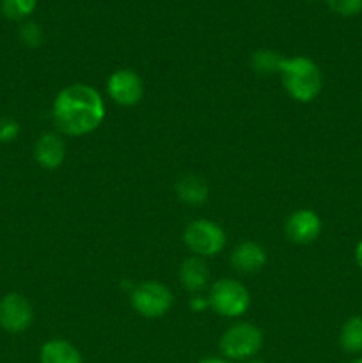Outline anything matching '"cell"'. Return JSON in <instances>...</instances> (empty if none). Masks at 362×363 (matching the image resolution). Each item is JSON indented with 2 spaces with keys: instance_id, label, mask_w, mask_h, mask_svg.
<instances>
[{
  "instance_id": "obj_12",
  "label": "cell",
  "mask_w": 362,
  "mask_h": 363,
  "mask_svg": "<svg viewBox=\"0 0 362 363\" xmlns=\"http://www.w3.org/2000/svg\"><path fill=\"white\" fill-rule=\"evenodd\" d=\"M176 194L185 204L201 206L208 201L209 188L202 177L195 176V174H187L176 183Z\"/></svg>"
},
{
  "instance_id": "obj_16",
  "label": "cell",
  "mask_w": 362,
  "mask_h": 363,
  "mask_svg": "<svg viewBox=\"0 0 362 363\" xmlns=\"http://www.w3.org/2000/svg\"><path fill=\"white\" fill-rule=\"evenodd\" d=\"M2 4V13L9 20H23L34 13L38 0H0Z\"/></svg>"
},
{
  "instance_id": "obj_19",
  "label": "cell",
  "mask_w": 362,
  "mask_h": 363,
  "mask_svg": "<svg viewBox=\"0 0 362 363\" xmlns=\"http://www.w3.org/2000/svg\"><path fill=\"white\" fill-rule=\"evenodd\" d=\"M20 39L23 45L31 46V48H35V46L41 45L43 41L41 28H39L35 23H25L23 27L20 28Z\"/></svg>"
},
{
  "instance_id": "obj_6",
  "label": "cell",
  "mask_w": 362,
  "mask_h": 363,
  "mask_svg": "<svg viewBox=\"0 0 362 363\" xmlns=\"http://www.w3.org/2000/svg\"><path fill=\"white\" fill-rule=\"evenodd\" d=\"M131 305L144 318H162L172 307V293L163 284L146 280L131 289Z\"/></svg>"
},
{
  "instance_id": "obj_21",
  "label": "cell",
  "mask_w": 362,
  "mask_h": 363,
  "mask_svg": "<svg viewBox=\"0 0 362 363\" xmlns=\"http://www.w3.org/2000/svg\"><path fill=\"white\" fill-rule=\"evenodd\" d=\"M190 307L194 308V311H197V312H202V311H206V307H209V301H208V298L195 296L194 300L190 301Z\"/></svg>"
},
{
  "instance_id": "obj_8",
  "label": "cell",
  "mask_w": 362,
  "mask_h": 363,
  "mask_svg": "<svg viewBox=\"0 0 362 363\" xmlns=\"http://www.w3.org/2000/svg\"><path fill=\"white\" fill-rule=\"evenodd\" d=\"M32 307L27 298L9 293L0 300V326L9 333H21L31 326Z\"/></svg>"
},
{
  "instance_id": "obj_13",
  "label": "cell",
  "mask_w": 362,
  "mask_h": 363,
  "mask_svg": "<svg viewBox=\"0 0 362 363\" xmlns=\"http://www.w3.org/2000/svg\"><path fill=\"white\" fill-rule=\"evenodd\" d=\"M41 363H84L82 354L71 342L62 339L48 340L39 353Z\"/></svg>"
},
{
  "instance_id": "obj_24",
  "label": "cell",
  "mask_w": 362,
  "mask_h": 363,
  "mask_svg": "<svg viewBox=\"0 0 362 363\" xmlns=\"http://www.w3.org/2000/svg\"><path fill=\"white\" fill-rule=\"evenodd\" d=\"M350 363H362V357L361 358H355V360L350 362Z\"/></svg>"
},
{
  "instance_id": "obj_20",
  "label": "cell",
  "mask_w": 362,
  "mask_h": 363,
  "mask_svg": "<svg viewBox=\"0 0 362 363\" xmlns=\"http://www.w3.org/2000/svg\"><path fill=\"white\" fill-rule=\"evenodd\" d=\"M20 133V124L14 119H0V142H13Z\"/></svg>"
},
{
  "instance_id": "obj_26",
  "label": "cell",
  "mask_w": 362,
  "mask_h": 363,
  "mask_svg": "<svg viewBox=\"0 0 362 363\" xmlns=\"http://www.w3.org/2000/svg\"><path fill=\"white\" fill-rule=\"evenodd\" d=\"M361 98H362V94H361Z\"/></svg>"
},
{
  "instance_id": "obj_9",
  "label": "cell",
  "mask_w": 362,
  "mask_h": 363,
  "mask_svg": "<svg viewBox=\"0 0 362 363\" xmlns=\"http://www.w3.org/2000/svg\"><path fill=\"white\" fill-rule=\"evenodd\" d=\"M286 236L297 245H309L316 241L322 234V218L311 209H298L287 218Z\"/></svg>"
},
{
  "instance_id": "obj_1",
  "label": "cell",
  "mask_w": 362,
  "mask_h": 363,
  "mask_svg": "<svg viewBox=\"0 0 362 363\" xmlns=\"http://www.w3.org/2000/svg\"><path fill=\"white\" fill-rule=\"evenodd\" d=\"M53 123L67 137H84L98 130L105 119V103L94 87L71 84L57 94L52 108Z\"/></svg>"
},
{
  "instance_id": "obj_11",
  "label": "cell",
  "mask_w": 362,
  "mask_h": 363,
  "mask_svg": "<svg viewBox=\"0 0 362 363\" xmlns=\"http://www.w3.org/2000/svg\"><path fill=\"white\" fill-rule=\"evenodd\" d=\"M268 261L265 248L254 241H245L238 245L231 254V264L236 272L241 273H258Z\"/></svg>"
},
{
  "instance_id": "obj_23",
  "label": "cell",
  "mask_w": 362,
  "mask_h": 363,
  "mask_svg": "<svg viewBox=\"0 0 362 363\" xmlns=\"http://www.w3.org/2000/svg\"><path fill=\"white\" fill-rule=\"evenodd\" d=\"M197 363H229V362L224 360V358H204V360H201Z\"/></svg>"
},
{
  "instance_id": "obj_10",
  "label": "cell",
  "mask_w": 362,
  "mask_h": 363,
  "mask_svg": "<svg viewBox=\"0 0 362 363\" xmlns=\"http://www.w3.org/2000/svg\"><path fill=\"white\" fill-rule=\"evenodd\" d=\"M34 158L43 169H59L66 158V144L55 133H43L34 145Z\"/></svg>"
},
{
  "instance_id": "obj_2",
  "label": "cell",
  "mask_w": 362,
  "mask_h": 363,
  "mask_svg": "<svg viewBox=\"0 0 362 363\" xmlns=\"http://www.w3.org/2000/svg\"><path fill=\"white\" fill-rule=\"evenodd\" d=\"M277 73L283 78L287 94L298 103H311L323 89L322 69L309 57H283Z\"/></svg>"
},
{
  "instance_id": "obj_3",
  "label": "cell",
  "mask_w": 362,
  "mask_h": 363,
  "mask_svg": "<svg viewBox=\"0 0 362 363\" xmlns=\"http://www.w3.org/2000/svg\"><path fill=\"white\" fill-rule=\"evenodd\" d=\"M209 307L222 318H240L251 308V293L234 279L219 280L209 291Z\"/></svg>"
},
{
  "instance_id": "obj_7",
  "label": "cell",
  "mask_w": 362,
  "mask_h": 363,
  "mask_svg": "<svg viewBox=\"0 0 362 363\" xmlns=\"http://www.w3.org/2000/svg\"><path fill=\"white\" fill-rule=\"evenodd\" d=\"M106 91L117 105L133 106L144 96V82L133 69H117L110 74Z\"/></svg>"
},
{
  "instance_id": "obj_15",
  "label": "cell",
  "mask_w": 362,
  "mask_h": 363,
  "mask_svg": "<svg viewBox=\"0 0 362 363\" xmlns=\"http://www.w3.org/2000/svg\"><path fill=\"white\" fill-rule=\"evenodd\" d=\"M339 344L346 353H362V315H353L343 323L339 332Z\"/></svg>"
},
{
  "instance_id": "obj_17",
  "label": "cell",
  "mask_w": 362,
  "mask_h": 363,
  "mask_svg": "<svg viewBox=\"0 0 362 363\" xmlns=\"http://www.w3.org/2000/svg\"><path fill=\"white\" fill-rule=\"evenodd\" d=\"M283 57L275 52H270V50H261V52H256L252 55V66L258 73H277L279 69V64Z\"/></svg>"
},
{
  "instance_id": "obj_4",
  "label": "cell",
  "mask_w": 362,
  "mask_h": 363,
  "mask_svg": "<svg viewBox=\"0 0 362 363\" xmlns=\"http://www.w3.org/2000/svg\"><path fill=\"white\" fill-rule=\"evenodd\" d=\"M183 241L197 257H215L226 247V233L212 220H194L183 233Z\"/></svg>"
},
{
  "instance_id": "obj_22",
  "label": "cell",
  "mask_w": 362,
  "mask_h": 363,
  "mask_svg": "<svg viewBox=\"0 0 362 363\" xmlns=\"http://www.w3.org/2000/svg\"><path fill=\"white\" fill-rule=\"evenodd\" d=\"M355 262H357V266L362 272V240L358 241V245L355 247Z\"/></svg>"
},
{
  "instance_id": "obj_5",
  "label": "cell",
  "mask_w": 362,
  "mask_h": 363,
  "mask_svg": "<svg viewBox=\"0 0 362 363\" xmlns=\"http://www.w3.org/2000/svg\"><path fill=\"white\" fill-rule=\"evenodd\" d=\"M263 344L261 330L251 323H238L229 326L220 337V351L229 360H247L252 358Z\"/></svg>"
},
{
  "instance_id": "obj_25",
  "label": "cell",
  "mask_w": 362,
  "mask_h": 363,
  "mask_svg": "<svg viewBox=\"0 0 362 363\" xmlns=\"http://www.w3.org/2000/svg\"><path fill=\"white\" fill-rule=\"evenodd\" d=\"M251 363H261V362H251Z\"/></svg>"
},
{
  "instance_id": "obj_18",
  "label": "cell",
  "mask_w": 362,
  "mask_h": 363,
  "mask_svg": "<svg viewBox=\"0 0 362 363\" xmlns=\"http://www.w3.org/2000/svg\"><path fill=\"white\" fill-rule=\"evenodd\" d=\"M327 6L341 16H357L362 13V0H325Z\"/></svg>"
},
{
  "instance_id": "obj_14",
  "label": "cell",
  "mask_w": 362,
  "mask_h": 363,
  "mask_svg": "<svg viewBox=\"0 0 362 363\" xmlns=\"http://www.w3.org/2000/svg\"><path fill=\"white\" fill-rule=\"evenodd\" d=\"M208 279V266H206V262L201 257L195 255V257L185 259L180 268V280L185 289L192 291V293H197L202 287H206Z\"/></svg>"
}]
</instances>
